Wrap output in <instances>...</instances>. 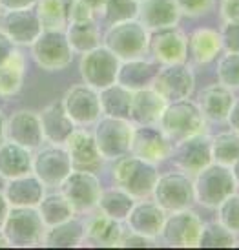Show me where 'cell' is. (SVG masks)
I'll use <instances>...</instances> for the list:
<instances>
[{
	"label": "cell",
	"instance_id": "obj_7",
	"mask_svg": "<svg viewBox=\"0 0 239 250\" xmlns=\"http://www.w3.org/2000/svg\"><path fill=\"white\" fill-rule=\"evenodd\" d=\"M134 125L122 117H110L100 115L95 121L93 139L97 145L100 155L106 159H119L130 153V141H132Z\"/></svg>",
	"mask_w": 239,
	"mask_h": 250
},
{
	"label": "cell",
	"instance_id": "obj_28",
	"mask_svg": "<svg viewBox=\"0 0 239 250\" xmlns=\"http://www.w3.org/2000/svg\"><path fill=\"white\" fill-rule=\"evenodd\" d=\"M159 64L154 61H148L144 57L139 59H130V61H120L119 71H117V81L120 86H124L126 90L135 91L152 86L157 73Z\"/></svg>",
	"mask_w": 239,
	"mask_h": 250
},
{
	"label": "cell",
	"instance_id": "obj_13",
	"mask_svg": "<svg viewBox=\"0 0 239 250\" xmlns=\"http://www.w3.org/2000/svg\"><path fill=\"white\" fill-rule=\"evenodd\" d=\"M60 103L71 121L82 128L95 125V121L102 115L99 90L88 86L86 83L73 84L71 88H68L64 97L60 99Z\"/></svg>",
	"mask_w": 239,
	"mask_h": 250
},
{
	"label": "cell",
	"instance_id": "obj_27",
	"mask_svg": "<svg viewBox=\"0 0 239 250\" xmlns=\"http://www.w3.org/2000/svg\"><path fill=\"white\" fill-rule=\"evenodd\" d=\"M179 17H181V11L177 7L176 0H141L139 2L137 21L148 31L177 26Z\"/></svg>",
	"mask_w": 239,
	"mask_h": 250
},
{
	"label": "cell",
	"instance_id": "obj_34",
	"mask_svg": "<svg viewBox=\"0 0 239 250\" xmlns=\"http://www.w3.org/2000/svg\"><path fill=\"white\" fill-rule=\"evenodd\" d=\"M26 59L17 49L11 59L4 66H0V97H15L19 95L24 84Z\"/></svg>",
	"mask_w": 239,
	"mask_h": 250
},
{
	"label": "cell",
	"instance_id": "obj_43",
	"mask_svg": "<svg viewBox=\"0 0 239 250\" xmlns=\"http://www.w3.org/2000/svg\"><path fill=\"white\" fill-rule=\"evenodd\" d=\"M219 37H221V46L225 51L239 53V21L223 22Z\"/></svg>",
	"mask_w": 239,
	"mask_h": 250
},
{
	"label": "cell",
	"instance_id": "obj_23",
	"mask_svg": "<svg viewBox=\"0 0 239 250\" xmlns=\"http://www.w3.org/2000/svg\"><path fill=\"white\" fill-rule=\"evenodd\" d=\"M221 37L214 28H197L186 37V61L192 66H208L221 53Z\"/></svg>",
	"mask_w": 239,
	"mask_h": 250
},
{
	"label": "cell",
	"instance_id": "obj_49",
	"mask_svg": "<svg viewBox=\"0 0 239 250\" xmlns=\"http://www.w3.org/2000/svg\"><path fill=\"white\" fill-rule=\"evenodd\" d=\"M37 0H0V7L2 11L7 9H24V7H33Z\"/></svg>",
	"mask_w": 239,
	"mask_h": 250
},
{
	"label": "cell",
	"instance_id": "obj_16",
	"mask_svg": "<svg viewBox=\"0 0 239 250\" xmlns=\"http://www.w3.org/2000/svg\"><path fill=\"white\" fill-rule=\"evenodd\" d=\"M148 55L159 66L161 64L184 62L186 61V35L177 26H168V28H159L150 31Z\"/></svg>",
	"mask_w": 239,
	"mask_h": 250
},
{
	"label": "cell",
	"instance_id": "obj_24",
	"mask_svg": "<svg viewBox=\"0 0 239 250\" xmlns=\"http://www.w3.org/2000/svg\"><path fill=\"white\" fill-rule=\"evenodd\" d=\"M122 234H124L122 221L102 214L100 210L84 223V245L90 247H100V249L119 247Z\"/></svg>",
	"mask_w": 239,
	"mask_h": 250
},
{
	"label": "cell",
	"instance_id": "obj_21",
	"mask_svg": "<svg viewBox=\"0 0 239 250\" xmlns=\"http://www.w3.org/2000/svg\"><path fill=\"white\" fill-rule=\"evenodd\" d=\"M164 219H166V212L155 201H150L146 197V199H135L134 207L124 221L130 230L155 239L161 236Z\"/></svg>",
	"mask_w": 239,
	"mask_h": 250
},
{
	"label": "cell",
	"instance_id": "obj_26",
	"mask_svg": "<svg viewBox=\"0 0 239 250\" xmlns=\"http://www.w3.org/2000/svg\"><path fill=\"white\" fill-rule=\"evenodd\" d=\"M2 192L9 207H37L46 194V187L33 172H29L13 179H6Z\"/></svg>",
	"mask_w": 239,
	"mask_h": 250
},
{
	"label": "cell",
	"instance_id": "obj_35",
	"mask_svg": "<svg viewBox=\"0 0 239 250\" xmlns=\"http://www.w3.org/2000/svg\"><path fill=\"white\" fill-rule=\"evenodd\" d=\"M135 199L130 194H126L124 190H120L119 187L113 188H102V194L99 197L97 208L102 214L110 215L117 221H124L130 214V210L134 207Z\"/></svg>",
	"mask_w": 239,
	"mask_h": 250
},
{
	"label": "cell",
	"instance_id": "obj_47",
	"mask_svg": "<svg viewBox=\"0 0 239 250\" xmlns=\"http://www.w3.org/2000/svg\"><path fill=\"white\" fill-rule=\"evenodd\" d=\"M219 13L225 22L239 21V0H221Z\"/></svg>",
	"mask_w": 239,
	"mask_h": 250
},
{
	"label": "cell",
	"instance_id": "obj_2",
	"mask_svg": "<svg viewBox=\"0 0 239 250\" xmlns=\"http://www.w3.org/2000/svg\"><path fill=\"white\" fill-rule=\"evenodd\" d=\"M157 125L172 143H177L184 137L203 133L206 119H204L199 104L190 101L188 97L168 103L164 106V111H162L161 119L157 121Z\"/></svg>",
	"mask_w": 239,
	"mask_h": 250
},
{
	"label": "cell",
	"instance_id": "obj_12",
	"mask_svg": "<svg viewBox=\"0 0 239 250\" xmlns=\"http://www.w3.org/2000/svg\"><path fill=\"white\" fill-rule=\"evenodd\" d=\"M155 90L166 99V103L188 99L196 90V75L186 61L174 64H161L152 83Z\"/></svg>",
	"mask_w": 239,
	"mask_h": 250
},
{
	"label": "cell",
	"instance_id": "obj_19",
	"mask_svg": "<svg viewBox=\"0 0 239 250\" xmlns=\"http://www.w3.org/2000/svg\"><path fill=\"white\" fill-rule=\"evenodd\" d=\"M64 146L68 150L73 170H84V172L97 174L104 165V157L99 152L93 133L88 132L82 126L75 128V132L71 133Z\"/></svg>",
	"mask_w": 239,
	"mask_h": 250
},
{
	"label": "cell",
	"instance_id": "obj_4",
	"mask_svg": "<svg viewBox=\"0 0 239 250\" xmlns=\"http://www.w3.org/2000/svg\"><path fill=\"white\" fill-rule=\"evenodd\" d=\"M148 37L150 31L137 19H132L108 26L102 35V46L119 61H130L148 55Z\"/></svg>",
	"mask_w": 239,
	"mask_h": 250
},
{
	"label": "cell",
	"instance_id": "obj_11",
	"mask_svg": "<svg viewBox=\"0 0 239 250\" xmlns=\"http://www.w3.org/2000/svg\"><path fill=\"white\" fill-rule=\"evenodd\" d=\"M120 61L113 55L110 49L99 44L97 48L90 49L82 53L79 71L82 77V83L92 86L95 90H102L117 81V71H119Z\"/></svg>",
	"mask_w": 239,
	"mask_h": 250
},
{
	"label": "cell",
	"instance_id": "obj_33",
	"mask_svg": "<svg viewBox=\"0 0 239 250\" xmlns=\"http://www.w3.org/2000/svg\"><path fill=\"white\" fill-rule=\"evenodd\" d=\"M99 101H100V111L102 115L110 117L128 119L130 115V104H132V91L126 90L119 83H113L99 90Z\"/></svg>",
	"mask_w": 239,
	"mask_h": 250
},
{
	"label": "cell",
	"instance_id": "obj_15",
	"mask_svg": "<svg viewBox=\"0 0 239 250\" xmlns=\"http://www.w3.org/2000/svg\"><path fill=\"white\" fill-rule=\"evenodd\" d=\"M170 157L181 172L184 174H197L201 168L212 163L210 137L203 133H196L190 137L177 141L172 145Z\"/></svg>",
	"mask_w": 239,
	"mask_h": 250
},
{
	"label": "cell",
	"instance_id": "obj_55",
	"mask_svg": "<svg viewBox=\"0 0 239 250\" xmlns=\"http://www.w3.org/2000/svg\"><path fill=\"white\" fill-rule=\"evenodd\" d=\"M0 249H9V241L6 239V236H4L2 229H0Z\"/></svg>",
	"mask_w": 239,
	"mask_h": 250
},
{
	"label": "cell",
	"instance_id": "obj_46",
	"mask_svg": "<svg viewBox=\"0 0 239 250\" xmlns=\"http://www.w3.org/2000/svg\"><path fill=\"white\" fill-rule=\"evenodd\" d=\"M95 19V11L90 6H86L80 0H71L70 4V15H68V22H82Z\"/></svg>",
	"mask_w": 239,
	"mask_h": 250
},
{
	"label": "cell",
	"instance_id": "obj_51",
	"mask_svg": "<svg viewBox=\"0 0 239 250\" xmlns=\"http://www.w3.org/2000/svg\"><path fill=\"white\" fill-rule=\"evenodd\" d=\"M7 210H9V203H7L4 192L0 190V229H2V225H4V221H6Z\"/></svg>",
	"mask_w": 239,
	"mask_h": 250
},
{
	"label": "cell",
	"instance_id": "obj_45",
	"mask_svg": "<svg viewBox=\"0 0 239 250\" xmlns=\"http://www.w3.org/2000/svg\"><path fill=\"white\" fill-rule=\"evenodd\" d=\"M154 245H155V239L142 236V234H139V232L130 230L128 234L126 232L122 234L119 247H128V249H146V247H154Z\"/></svg>",
	"mask_w": 239,
	"mask_h": 250
},
{
	"label": "cell",
	"instance_id": "obj_17",
	"mask_svg": "<svg viewBox=\"0 0 239 250\" xmlns=\"http://www.w3.org/2000/svg\"><path fill=\"white\" fill-rule=\"evenodd\" d=\"M203 221L196 212L188 208L174 210L166 214L161 236L170 247H196Z\"/></svg>",
	"mask_w": 239,
	"mask_h": 250
},
{
	"label": "cell",
	"instance_id": "obj_10",
	"mask_svg": "<svg viewBox=\"0 0 239 250\" xmlns=\"http://www.w3.org/2000/svg\"><path fill=\"white\" fill-rule=\"evenodd\" d=\"M71 161L68 155V150L64 145H46L39 146L33 153L31 172L39 177L46 188H59V185L64 181V177L70 174Z\"/></svg>",
	"mask_w": 239,
	"mask_h": 250
},
{
	"label": "cell",
	"instance_id": "obj_3",
	"mask_svg": "<svg viewBox=\"0 0 239 250\" xmlns=\"http://www.w3.org/2000/svg\"><path fill=\"white\" fill-rule=\"evenodd\" d=\"M192 188H194V201L203 205L206 208H218L219 203H223L230 194L236 192V181L232 170L226 165L214 163L201 168L194 174Z\"/></svg>",
	"mask_w": 239,
	"mask_h": 250
},
{
	"label": "cell",
	"instance_id": "obj_52",
	"mask_svg": "<svg viewBox=\"0 0 239 250\" xmlns=\"http://www.w3.org/2000/svg\"><path fill=\"white\" fill-rule=\"evenodd\" d=\"M6 141V115L0 110V145Z\"/></svg>",
	"mask_w": 239,
	"mask_h": 250
},
{
	"label": "cell",
	"instance_id": "obj_39",
	"mask_svg": "<svg viewBox=\"0 0 239 250\" xmlns=\"http://www.w3.org/2000/svg\"><path fill=\"white\" fill-rule=\"evenodd\" d=\"M196 247L201 249H228L236 247V234L232 230H228L223 223H208L203 225V229L199 232Z\"/></svg>",
	"mask_w": 239,
	"mask_h": 250
},
{
	"label": "cell",
	"instance_id": "obj_57",
	"mask_svg": "<svg viewBox=\"0 0 239 250\" xmlns=\"http://www.w3.org/2000/svg\"><path fill=\"white\" fill-rule=\"evenodd\" d=\"M137 2H141V0H137Z\"/></svg>",
	"mask_w": 239,
	"mask_h": 250
},
{
	"label": "cell",
	"instance_id": "obj_29",
	"mask_svg": "<svg viewBox=\"0 0 239 250\" xmlns=\"http://www.w3.org/2000/svg\"><path fill=\"white\" fill-rule=\"evenodd\" d=\"M42 247L49 249H77L84 245V223L75 215L62 223L46 227L42 236Z\"/></svg>",
	"mask_w": 239,
	"mask_h": 250
},
{
	"label": "cell",
	"instance_id": "obj_50",
	"mask_svg": "<svg viewBox=\"0 0 239 250\" xmlns=\"http://www.w3.org/2000/svg\"><path fill=\"white\" fill-rule=\"evenodd\" d=\"M225 121L228 123V126L232 130L239 132V99H234V103L230 106V110H228V115H226Z\"/></svg>",
	"mask_w": 239,
	"mask_h": 250
},
{
	"label": "cell",
	"instance_id": "obj_6",
	"mask_svg": "<svg viewBox=\"0 0 239 250\" xmlns=\"http://www.w3.org/2000/svg\"><path fill=\"white\" fill-rule=\"evenodd\" d=\"M33 62L46 71H59L68 68L73 59L66 29H42L29 46Z\"/></svg>",
	"mask_w": 239,
	"mask_h": 250
},
{
	"label": "cell",
	"instance_id": "obj_56",
	"mask_svg": "<svg viewBox=\"0 0 239 250\" xmlns=\"http://www.w3.org/2000/svg\"><path fill=\"white\" fill-rule=\"evenodd\" d=\"M0 15H2V7H0Z\"/></svg>",
	"mask_w": 239,
	"mask_h": 250
},
{
	"label": "cell",
	"instance_id": "obj_48",
	"mask_svg": "<svg viewBox=\"0 0 239 250\" xmlns=\"http://www.w3.org/2000/svg\"><path fill=\"white\" fill-rule=\"evenodd\" d=\"M17 49H19V46L0 29V66H4Z\"/></svg>",
	"mask_w": 239,
	"mask_h": 250
},
{
	"label": "cell",
	"instance_id": "obj_37",
	"mask_svg": "<svg viewBox=\"0 0 239 250\" xmlns=\"http://www.w3.org/2000/svg\"><path fill=\"white\" fill-rule=\"evenodd\" d=\"M39 214L42 217V221L46 223V227L62 223L66 219H70L75 215V210L70 205V201L64 197L60 192H53V194H44L40 203L37 205Z\"/></svg>",
	"mask_w": 239,
	"mask_h": 250
},
{
	"label": "cell",
	"instance_id": "obj_22",
	"mask_svg": "<svg viewBox=\"0 0 239 250\" xmlns=\"http://www.w3.org/2000/svg\"><path fill=\"white\" fill-rule=\"evenodd\" d=\"M168 104L154 86H146L141 90L132 91V104L128 121L132 125H157L161 119L164 106Z\"/></svg>",
	"mask_w": 239,
	"mask_h": 250
},
{
	"label": "cell",
	"instance_id": "obj_40",
	"mask_svg": "<svg viewBox=\"0 0 239 250\" xmlns=\"http://www.w3.org/2000/svg\"><path fill=\"white\" fill-rule=\"evenodd\" d=\"M137 11H139L137 0H104L99 13L106 22V26H112L117 22L137 19Z\"/></svg>",
	"mask_w": 239,
	"mask_h": 250
},
{
	"label": "cell",
	"instance_id": "obj_53",
	"mask_svg": "<svg viewBox=\"0 0 239 250\" xmlns=\"http://www.w3.org/2000/svg\"><path fill=\"white\" fill-rule=\"evenodd\" d=\"M80 2H84L86 6L92 7L95 13H99V11H100V7H102V4H104V0H80Z\"/></svg>",
	"mask_w": 239,
	"mask_h": 250
},
{
	"label": "cell",
	"instance_id": "obj_42",
	"mask_svg": "<svg viewBox=\"0 0 239 250\" xmlns=\"http://www.w3.org/2000/svg\"><path fill=\"white\" fill-rule=\"evenodd\" d=\"M219 223H223L226 229L234 234H239V194H230L223 203L218 205Z\"/></svg>",
	"mask_w": 239,
	"mask_h": 250
},
{
	"label": "cell",
	"instance_id": "obj_5",
	"mask_svg": "<svg viewBox=\"0 0 239 250\" xmlns=\"http://www.w3.org/2000/svg\"><path fill=\"white\" fill-rule=\"evenodd\" d=\"M46 223L37 207H9L2 232L9 247H37L42 243Z\"/></svg>",
	"mask_w": 239,
	"mask_h": 250
},
{
	"label": "cell",
	"instance_id": "obj_41",
	"mask_svg": "<svg viewBox=\"0 0 239 250\" xmlns=\"http://www.w3.org/2000/svg\"><path fill=\"white\" fill-rule=\"evenodd\" d=\"M216 73L221 84H225L230 90L239 88V53L225 51V55L218 59Z\"/></svg>",
	"mask_w": 239,
	"mask_h": 250
},
{
	"label": "cell",
	"instance_id": "obj_38",
	"mask_svg": "<svg viewBox=\"0 0 239 250\" xmlns=\"http://www.w3.org/2000/svg\"><path fill=\"white\" fill-rule=\"evenodd\" d=\"M212 148V161L230 167L234 161L239 159V132L226 130L219 132L214 139H210Z\"/></svg>",
	"mask_w": 239,
	"mask_h": 250
},
{
	"label": "cell",
	"instance_id": "obj_30",
	"mask_svg": "<svg viewBox=\"0 0 239 250\" xmlns=\"http://www.w3.org/2000/svg\"><path fill=\"white\" fill-rule=\"evenodd\" d=\"M234 103V93L225 84H208L199 93V108L203 111L204 119L223 123L228 115V110Z\"/></svg>",
	"mask_w": 239,
	"mask_h": 250
},
{
	"label": "cell",
	"instance_id": "obj_25",
	"mask_svg": "<svg viewBox=\"0 0 239 250\" xmlns=\"http://www.w3.org/2000/svg\"><path fill=\"white\" fill-rule=\"evenodd\" d=\"M40 126H42L44 143L49 145H66L70 135L75 132L77 125L66 113L60 101H55L49 106H46L40 113Z\"/></svg>",
	"mask_w": 239,
	"mask_h": 250
},
{
	"label": "cell",
	"instance_id": "obj_9",
	"mask_svg": "<svg viewBox=\"0 0 239 250\" xmlns=\"http://www.w3.org/2000/svg\"><path fill=\"white\" fill-rule=\"evenodd\" d=\"M152 195H154V201L166 214L174 210L190 208V205L194 203L192 179L181 170L159 174Z\"/></svg>",
	"mask_w": 239,
	"mask_h": 250
},
{
	"label": "cell",
	"instance_id": "obj_32",
	"mask_svg": "<svg viewBox=\"0 0 239 250\" xmlns=\"http://www.w3.org/2000/svg\"><path fill=\"white\" fill-rule=\"evenodd\" d=\"M66 35H68L71 49L80 53V55L86 53V51H90V49L97 48L99 44L102 42L100 28H99L95 19L82 22H68Z\"/></svg>",
	"mask_w": 239,
	"mask_h": 250
},
{
	"label": "cell",
	"instance_id": "obj_18",
	"mask_svg": "<svg viewBox=\"0 0 239 250\" xmlns=\"http://www.w3.org/2000/svg\"><path fill=\"white\" fill-rule=\"evenodd\" d=\"M0 29L6 33L17 46H31L39 33L42 31V24L33 7L24 9H7L0 15Z\"/></svg>",
	"mask_w": 239,
	"mask_h": 250
},
{
	"label": "cell",
	"instance_id": "obj_44",
	"mask_svg": "<svg viewBox=\"0 0 239 250\" xmlns=\"http://www.w3.org/2000/svg\"><path fill=\"white\" fill-rule=\"evenodd\" d=\"M177 7L181 15H186V17H201V15H206L210 11L216 0H176Z\"/></svg>",
	"mask_w": 239,
	"mask_h": 250
},
{
	"label": "cell",
	"instance_id": "obj_36",
	"mask_svg": "<svg viewBox=\"0 0 239 250\" xmlns=\"http://www.w3.org/2000/svg\"><path fill=\"white\" fill-rule=\"evenodd\" d=\"M71 0H37L35 11L42 29H64L68 24Z\"/></svg>",
	"mask_w": 239,
	"mask_h": 250
},
{
	"label": "cell",
	"instance_id": "obj_20",
	"mask_svg": "<svg viewBox=\"0 0 239 250\" xmlns=\"http://www.w3.org/2000/svg\"><path fill=\"white\" fill-rule=\"evenodd\" d=\"M6 139L29 150L42 146L44 133L39 113L31 110H19L6 117Z\"/></svg>",
	"mask_w": 239,
	"mask_h": 250
},
{
	"label": "cell",
	"instance_id": "obj_1",
	"mask_svg": "<svg viewBox=\"0 0 239 250\" xmlns=\"http://www.w3.org/2000/svg\"><path fill=\"white\" fill-rule=\"evenodd\" d=\"M115 161H117L113 167L115 187L124 190L134 199L150 197L154 192L155 183H157V177H159L157 165L141 159L134 153H130V155L126 153Z\"/></svg>",
	"mask_w": 239,
	"mask_h": 250
},
{
	"label": "cell",
	"instance_id": "obj_31",
	"mask_svg": "<svg viewBox=\"0 0 239 250\" xmlns=\"http://www.w3.org/2000/svg\"><path fill=\"white\" fill-rule=\"evenodd\" d=\"M33 163V152L29 148L17 145L13 141H4L0 145V179H13L29 174Z\"/></svg>",
	"mask_w": 239,
	"mask_h": 250
},
{
	"label": "cell",
	"instance_id": "obj_8",
	"mask_svg": "<svg viewBox=\"0 0 239 250\" xmlns=\"http://www.w3.org/2000/svg\"><path fill=\"white\" fill-rule=\"evenodd\" d=\"M60 194L70 201L75 214H88L97 208L99 197L102 194L97 174L84 170H71L59 185Z\"/></svg>",
	"mask_w": 239,
	"mask_h": 250
},
{
	"label": "cell",
	"instance_id": "obj_54",
	"mask_svg": "<svg viewBox=\"0 0 239 250\" xmlns=\"http://www.w3.org/2000/svg\"><path fill=\"white\" fill-rule=\"evenodd\" d=\"M230 170H232L234 181H236V187H239V159L234 161L232 165H230Z\"/></svg>",
	"mask_w": 239,
	"mask_h": 250
},
{
	"label": "cell",
	"instance_id": "obj_14",
	"mask_svg": "<svg viewBox=\"0 0 239 250\" xmlns=\"http://www.w3.org/2000/svg\"><path fill=\"white\" fill-rule=\"evenodd\" d=\"M172 141L164 135L159 125H134L130 153L154 165L166 161L172 152Z\"/></svg>",
	"mask_w": 239,
	"mask_h": 250
}]
</instances>
